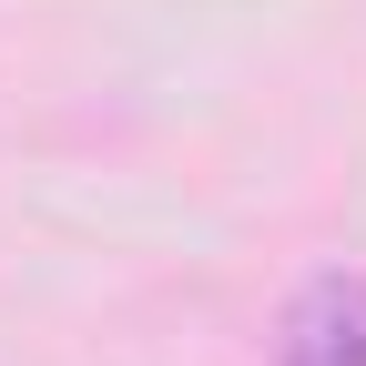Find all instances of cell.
<instances>
[{
	"instance_id": "6da1fadb",
	"label": "cell",
	"mask_w": 366,
	"mask_h": 366,
	"mask_svg": "<svg viewBox=\"0 0 366 366\" xmlns=\"http://www.w3.org/2000/svg\"><path fill=\"white\" fill-rule=\"evenodd\" d=\"M274 366H366V285L356 274H315V285L285 305Z\"/></svg>"
}]
</instances>
